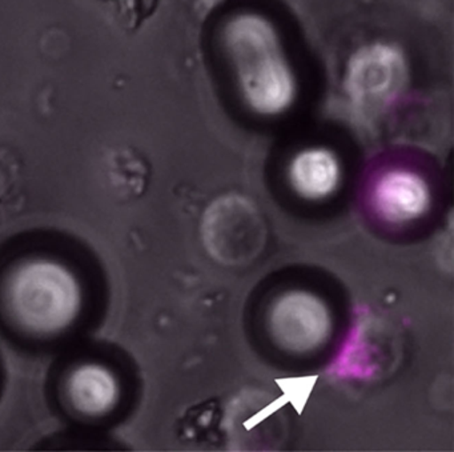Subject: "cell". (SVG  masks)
I'll list each match as a JSON object with an SVG mask.
<instances>
[{
	"mask_svg": "<svg viewBox=\"0 0 454 452\" xmlns=\"http://www.w3.org/2000/svg\"><path fill=\"white\" fill-rule=\"evenodd\" d=\"M0 307L12 326L33 337H54L73 326L83 307L75 273L52 258H26L0 283Z\"/></svg>",
	"mask_w": 454,
	"mask_h": 452,
	"instance_id": "cell-1",
	"label": "cell"
},
{
	"mask_svg": "<svg viewBox=\"0 0 454 452\" xmlns=\"http://www.w3.org/2000/svg\"><path fill=\"white\" fill-rule=\"evenodd\" d=\"M116 7V12L121 17L127 30H137L145 20L155 12L158 0H106Z\"/></svg>",
	"mask_w": 454,
	"mask_h": 452,
	"instance_id": "cell-9",
	"label": "cell"
},
{
	"mask_svg": "<svg viewBox=\"0 0 454 452\" xmlns=\"http://www.w3.org/2000/svg\"><path fill=\"white\" fill-rule=\"evenodd\" d=\"M275 342L291 353H309L331 337L332 316L323 300L304 291H291L276 300L270 313Z\"/></svg>",
	"mask_w": 454,
	"mask_h": 452,
	"instance_id": "cell-4",
	"label": "cell"
},
{
	"mask_svg": "<svg viewBox=\"0 0 454 452\" xmlns=\"http://www.w3.org/2000/svg\"><path fill=\"white\" fill-rule=\"evenodd\" d=\"M373 204L376 211L387 222H409L429 209V187L419 175L395 170L382 175L377 182Z\"/></svg>",
	"mask_w": 454,
	"mask_h": 452,
	"instance_id": "cell-6",
	"label": "cell"
},
{
	"mask_svg": "<svg viewBox=\"0 0 454 452\" xmlns=\"http://www.w3.org/2000/svg\"><path fill=\"white\" fill-rule=\"evenodd\" d=\"M225 44L248 105L264 115L286 110L294 98V74L270 23L259 15L236 17Z\"/></svg>",
	"mask_w": 454,
	"mask_h": 452,
	"instance_id": "cell-2",
	"label": "cell"
},
{
	"mask_svg": "<svg viewBox=\"0 0 454 452\" xmlns=\"http://www.w3.org/2000/svg\"><path fill=\"white\" fill-rule=\"evenodd\" d=\"M289 179L294 190L304 198H326L339 186V162L325 148H309L292 161Z\"/></svg>",
	"mask_w": 454,
	"mask_h": 452,
	"instance_id": "cell-8",
	"label": "cell"
},
{
	"mask_svg": "<svg viewBox=\"0 0 454 452\" xmlns=\"http://www.w3.org/2000/svg\"><path fill=\"white\" fill-rule=\"evenodd\" d=\"M65 393L74 411L84 416H103L115 408L121 388L107 367L83 363L66 377Z\"/></svg>",
	"mask_w": 454,
	"mask_h": 452,
	"instance_id": "cell-7",
	"label": "cell"
},
{
	"mask_svg": "<svg viewBox=\"0 0 454 452\" xmlns=\"http://www.w3.org/2000/svg\"><path fill=\"white\" fill-rule=\"evenodd\" d=\"M403 60L387 46L366 47L353 58L348 74V91L365 110L381 107L395 98L403 84Z\"/></svg>",
	"mask_w": 454,
	"mask_h": 452,
	"instance_id": "cell-5",
	"label": "cell"
},
{
	"mask_svg": "<svg viewBox=\"0 0 454 452\" xmlns=\"http://www.w3.org/2000/svg\"><path fill=\"white\" fill-rule=\"evenodd\" d=\"M204 243L209 254L228 266L251 262L265 243V223L254 203L230 195L217 199L203 220Z\"/></svg>",
	"mask_w": 454,
	"mask_h": 452,
	"instance_id": "cell-3",
	"label": "cell"
}]
</instances>
